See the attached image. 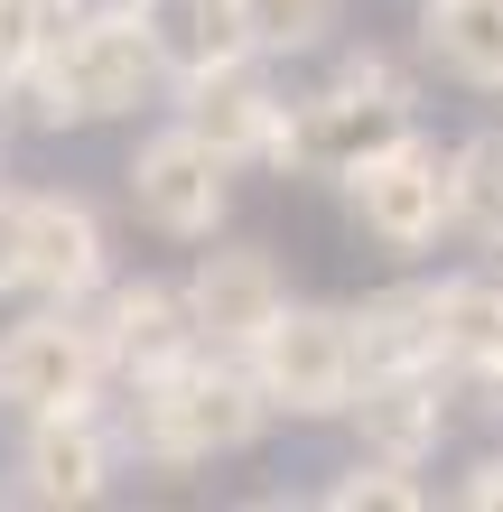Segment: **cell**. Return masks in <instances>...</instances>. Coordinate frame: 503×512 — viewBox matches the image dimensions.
<instances>
[{
    "mask_svg": "<svg viewBox=\"0 0 503 512\" xmlns=\"http://www.w3.org/2000/svg\"><path fill=\"white\" fill-rule=\"evenodd\" d=\"M10 103L28 131H94V122H140L150 103H168V75H159L150 38H140L131 0H103V10L28 38Z\"/></svg>",
    "mask_w": 503,
    "mask_h": 512,
    "instance_id": "6da1fadb",
    "label": "cell"
},
{
    "mask_svg": "<svg viewBox=\"0 0 503 512\" xmlns=\"http://www.w3.org/2000/svg\"><path fill=\"white\" fill-rule=\"evenodd\" d=\"M261 438H271V401L243 373V354H224V345H196L177 364L122 382V447L140 466H159V475L252 457Z\"/></svg>",
    "mask_w": 503,
    "mask_h": 512,
    "instance_id": "7a4b0ae2",
    "label": "cell"
},
{
    "mask_svg": "<svg viewBox=\"0 0 503 512\" xmlns=\"http://www.w3.org/2000/svg\"><path fill=\"white\" fill-rule=\"evenodd\" d=\"M243 373L261 382L271 419H289V429H336L345 401H354V382H364L345 308L336 298H299V289H289L280 317L243 345Z\"/></svg>",
    "mask_w": 503,
    "mask_h": 512,
    "instance_id": "3957f363",
    "label": "cell"
},
{
    "mask_svg": "<svg viewBox=\"0 0 503 512\" xmlns=\"http://www.w3.org/2000/svg\"><path fill=\"white\" fill-rule=\"evenodd\" d=\"M345 187V224L392 261H429L448 243V140L401 131L392 149H373L364 168L336 177Z\"/></svg>",
    "mask_w": 503,
    "mask_h": 512,
    "instance_id": "277c9868",
    "label": "cell"
},
{
    "mask_svg": "<svg viewBox=\"0 0 503 512\" xmlns=\"http://www.w3.org/2000/svg\"><path fill=\"white\" fill-rule=\"evenodd\" d=\"M122 419H112L103 401L84 410H38L19 419V447H10V475H0V494L28 503V512H94L112 503V485H122Z\"/></svg>",
    "mask_w": 503,
    "mask_h": 512,
    "instance_id": "5b68a950",
    "label": "cell"
},
{
    "mask_svg": "<svg viewBox=\"0 0 503 512\" xmlns=\"http://www.w3.org/2000/svg\"><path fill=\"white\" fill-rule=\"evenodd\" d=\"M122 196L159 243H205V233L233 224V159H215L177 112H159L122 159Z\"/></svg>",
    "mask_w": 503,
    "mask_h": 512,
    "instance_id": "8992f818",
    "label": "cell"
},
{
    "mask_svg": "<svg viewBox=\"0 0 503 512\" xmlns=\"http://www.w3.org/2000/svg\"><path fill=\"white\" fill-rule=\"evenodd\" d=\"M103 345L84 308H56V298H28V308L0 326V419H38V410H84L103 401Z\"/></svg>",
    "mask_w": 503,
    "mask_h": 512,
    "instance_id": "52a82bcc",
    "label": "cell"
},
{
    "mask_svg": "<svg viewBox=\"0 0 503 512\" xmlns=\"http://www.w3.org/2000/svg\"><path fill=\"white\" fill-rule=\"evenodd\" d=\"M168 112L215 149V159H233V177L289 159V84H280L271 56H252V47L224 56V66H205V75H177Z\"/></svg>",
    "mask_w": 503,
    "mask_h": 512,
    "instance_id": "ba28073f",
    "label": "cell"
},
{
    "mask_svg": "<svg viewBox=\"0 0 503 512\" xmlns=\"http://www.w3.org/2000/svg\"><path fill=\"white\" fill-rule=\"evenodd\" d=\"M177 289H187V317H196V336H205V345L243 354L261 326L280 317L289 270H280V252H271V243H252V233H205Z\"/></svg>",
    "mask_w": 503,
    "mask_h": 512,
    "instance_id": "9c48e42d",
    "label": "cell"
},
{
    "mask_svg": "<svg viewBox=\"0 0 503 512\" xmlns=\"http://www.w3.org/2000/svg\"><path fill=\"white\" fill-rule=\"evenodd\" d=\"M84 317H94V345H103L112 391L205 345V336H196V317H187V289L159 280V270H112V280L84 298Z\"/></svg>",
    "mask_w": 503,
    "mask_h": 512,
    "instance_id": "30bf717a",
    "label": "cell"
},
{
    "mask_svg": "<svg viewBox=\"0 0 503 512\" xmlns=\"http://www.w3.org/2000/svg\"><path fill=\"white\" fill-rule=\"evenodd\" d=\"M112 224L84 187H28V252H19V298H56L84 308L112 280Z\"/></svg>",
    "mask_w": 503,
    "mask_h": 512,
    "instance_id": "8fae6325",
    "label": "cell"
},
{
    "mask_svg": "<svg viewBox=\"0 0 503 512\" xmlns=\"http://www.w3.org/2000/svg\"><path fill=\"white\" fill-rule=\"evenodd\" d=\"M448 419H457V373L438 364H401V373H364L336 429H354L364 457H392V466H438L448 447Z\"/></svg>",
    "mask_w": 503,
    "mask_h": 512,
    "instance_id": "7c38bea8",
    "label": "cell"
},
{
    "mask_svg": "<svg viewBox=\"0 0 503 512\" xmlns=\"http://www.w3.org/2000/svg\"><path fill=\"white\" fill-rule=\"evenodd\" d=\"M401 131H420V103H382L354 94V84H317V94H289V159L280 177H336L364 168L373 149H392Z\"/></svg>",
    "mask_w": 503,
    "mask_h": 512,
    "instance_id": "4fadbf2b",
    "label": "cell"
},
{
    "mask_svg": "<svg viewBox=\"0 0 503 512\" xmlns=\"http://www.w3.org/2000/svg\"><path fill=\"white\" fill-rule=\"evenodd\" d=\"M420 75H448L466 94H503V0H420Z\"/></svg>",
    "mask_w": 503,
    "mask_h": 512,
    "instance_id": "5bb4252c",
    "label": "cell"
},
{
    "mask_svg": "<svg viewBox=\"0 0 503 512\" xmlns=\"http://www.w3.org/2000/svg\"><path fill=\"white\" fill-rule=\"evenodd\" d=\"M429 326H438V373L476 382L503 354V261H476V270L429 280Z\"/></svg>",
    "mask_w": 503,
    "mask_h": 512,
    "instance_id": "9a60e30c",
    "label": "cell"
},
{
    "mask_svg": "<svg viewBox=\"0 0 503 512\" xmlns=\"http://www.w3.org/2000/svg\"><path fill=\"white\" fill-rule=\"evenodd\" d=\"M354 326V364L364 373H401V364H438V326H429V280H382L345 308Z\"/></svg>",
    "mask_w": 503,
    "mask_h": 512,
    "instance_id": "2e32d148",
    "label": "cell"
},
{
    "mask_svg": "<svg viewBox=\"0 0 503 512\" xmlns=\"http://www.w3.org/2000/svg\"><path fill=\"white\" fill-rule=\"evenodd\" d=\"M131 19H140V38H150L159 56V75H205V66H224V56H243V38H233V10L224 0H131Z\"/></svg>",
    "mask_w": 503,
    "mask_h": 512,
    "instance_id": "e0dca14e",
    "label": "cell"
},
{
    "mask_svg": "<svg viewBox=\"0 0 503 512\" xmlns=\"http://www.w3.org/2000/svg\"><path fill=\"white\" fill-rule=\"evenodd\" d=\"M448 233L503 261V122L448 140Z\"/></svg>",
    "mask_w": 503,
    "mask_h": 512,
    "instance_id": "ac0fdd59",
    "label": "cell"
},
{
    "mask_svg": "<svg viewBox=\"0 0 503 512\" xmlns=\"http://www.w3.org/2000/svg\"><path fill=\"white\" fill-rule=\"evenodd\" d=\"M233 38L271 66H299V56H327L345 38V0H224Z\"/></svg>",
    "mask_w": 503,
    "mask_h": 512,
    "instance_id": "d6986e66",
    "label": "cell"
},
{
    "mask_svg": "<svg viewBox=\"0 0 503 512\" xmlns=\"http://www.w3.org/2000/svg\"><path fill=\"white\" fill-rule=\"evenodd\" d=\"M317 503L327 512H429V485H420V466H392V457H354L317 485Z\"/></svg>",
    "mask_w": 503,
    "mask_h": 512,
    "instance_id": "ffe728a7",
    "label": "cell"
},
{
    "mask_svg": "<svg viewBox=\"0 0 503 512\" xmlns=\"http://www.w3.org/2000/svg\"><path fill=\"white\" fill-rule=\"evenodd\" d=\"M327 84H354V94H382V103H429V94H420V56H401V47H382V38L336 47Z\"/></svg>",
    "mask_w": 503,
    "mask_h": 512,
    "instance_id": "44dd1931",
    "label": "cell"
},
{
    "mask_svg": "<svg viewBox=\"0 0 503 512\" xmlns=\"http://www.w3.org/2000/svg\"><path fill=\"white\" fill-rule=\"evenodd\" d=\"M19 252H28V187L0 177V298H19Z\"/></svg>",
    "mask_w": 503,
    "mask_h": 512,
    "instance_id": "7402d4cb",
    "label": "cell"
},
{
    "mask_svg": "<svg viewBox=\"0 0 503 512\" xmlns=\"http://www.w3.org/2000/svg\"><path fill=\"white\" fill-rule=\"evenodd\" d=\"M448 503H457V512H503V447H485V457H466V466H457Z\"/></svg>",
    "mask_w": 503,
    "mask_h": 512,
    "instance_id": "603a6c76",
    "label": "cell"
}]
</instances>
